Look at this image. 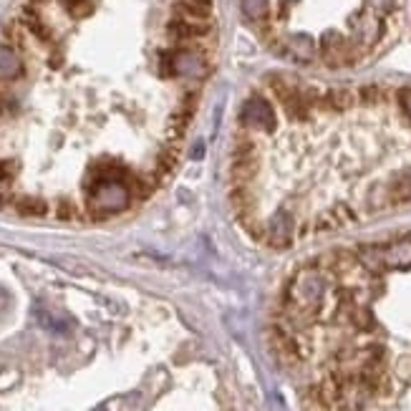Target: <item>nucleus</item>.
Masks as SVG:
<instances>
[{
	"mask_svg": "<svg viewBox=\"0 0 411 411\" xmlns=\"http://www.w3.org/2000/svg\"><path fill=\"white\" fill-rule=\"evenodd\" d=\"M175 56V74L190 81H205L212 74V63H210V54L205 48H187L177 46L172 48Z\"/></svg>",
	"mask_w": 411,
	"mask_h": 411,
	"instance_id": "obj_4",
	"label": "nucleus"
},
{
	"mask_svg": "<svg viewBox=\"0 0 411 411\" xmlns=\"http://www.w3.org/2000/svg\"><path fill=\"white\" fill-rule=\"evenodd\" d=\"M13 210L23 217H46L51 212V205L41 195H18L13 197Z\"/></svg>",
	"mask_w": 411,
	"mask_h": 411,
	"instance_id": "obj_8",
	"label": "nucleus"
},
{
	"mask_svg": "<svg viewBox=\"0 0 411 411\" xmlns=\"http://www.w3.org/2000/svg\"><path fill=\"white\" fill-rule=\"evenodd\" d=\"M192 157H195V159H199V157H202V144L195 146V154H192Z\"/></svg>",
	"mask_w": 411,
	"mask_h": 411,
	"instance_id": "obj_19",
	"label": "nucleus"
},
{
	"mask_svg": "<svg viewBox=\"0 0 411 411\" xmlns=\"http://www.w3.org/2000/svg\"><path fill=\"white\" fill-rule=\"evenodd\" d=\"M13 107H16V101L10 99V93H8V89H5V84L0 81V116L8 114Z\"/></svg>",
	"mask_w": 411,
	"mask_h": 411,
	"instance_id": "obj_17",
	"label": "nucleus"
},
{
	"mask_svg": "<svg viewBox=\"0 0 411 411\" xmlns=\"http://www.w3.org/2000/svg\"><path fill=\"white\" fill-rule=\"evenodd\" d=\"M18 21L23 23L28 36H33L41 46H51V43H54V28L48 25L46 18L41 16V8H36V5H31V3H25L23 8H21Z\"/></svg>",
	"mask_w": 411,
	"mask_h": 411,
	"instance_id": "obj_6",
	"label": "nucleus"
},
{
	"mask_svg": "<svg viewBox=\"0 0 411 411\" xmlns=\"http://www.w3.org/2000/svg\"><path fill=\"white\" fill-rule=\"evenodd\" d=\"M93 411H107V406H104V403H101V406H96V409Z\"/></svg>",
	"mask_w": 411,
	"mask_h": 411,
	"instance_id": "obj_20",
	"label": "nucleus"
},
{
	"mask_svg": "<svg viewBox=\"0 0 411 411\" xmlns=\"http://www.w3.org/2000/svg\"><path fill=\"white\" fill-rule=\"evenodd\" d=\"M177 162H179V144H175V142H167V144L159 149V154H157L154 177H157L159 182H162V179H167V177L177 169Z\"/></svg>",
	"mask_w": 411,
	"mask_h": 411,
	"instance_id": "obj_9",
	"label": "nucleus"
},
{
	"mask_svg": "<svg viewBox=\"0 0 411 411\" xmlns=\"http://www.w3.org/2000/svg\"><path fill=\"white\" fill-rule=\"evenodd\" d=\"M214 28L210 21H192V18L184 16H172L167 23V36L169 41H175L177 46H187L192 41L210 38Z\"/></svg>",
	"mask_w": 411,
	"mask_h": 411,
	"instance_id": "obj_5",
	"label": "nucleus"
},
{
	"mask_svg": "<svg viewBox=\"0 0 411 411\" xmlns=\"http://www.w3.org/2000/svg\"><path fill=\"white\" fill-rule=\"evenodd\" d=\"M157 184H159V179L154 177V172H146V175H131V179H129L131 197L149 199L154 195V190H157Z\"/></svg>",
	"mask_w": 411,
	"mask_h": 411,
	"instance_id": "obj_12",
	"label": "nucleus"
},
{
	"mask_svg": "<svg viewBox=\"0 0 411 411\" xmlns=\"http://www.w3.org/2000/svg\"><path fill=\"white\" fill-rule=\"evenodd\" d=\"M23 76V61L18 56L16 48H10L8 43L0 46V78L3 81H10V78H21Z\"/></svg>",
	"mask_w": 411,
	"mask_h": 411,
	"instance_id": "obj_10",
	"label": "nucleus"
},
{
	"mask_svg": "<svg viewBox=\"0 0 411 411\" xmlns=\"http://www.w3.org/2000/svg\"><path fill=\"white\" fill-rule=\"evenodd\" d=\"M3 41L10 48H16V51H25V46H28V31L23 28L21 21H8V23L3 25Z\"/></svg>",
	"mask_w": 411,
	"mask_h": 411,
	"instance_id": "obj_13",
	"label": "nucleus"
},
{
	"mask_svg": "<svg viewBox=\"0 0 411 411\" xmlns=\"http://www.w3.org/2000/svg\"><path fill=\"white\" fill-rule=\"evenodd\" d=\"M61 5L71 18H86L93 10L91 0H61Z\"/></svg>",
	"mask_w": 411,
	"mask_h": 411,
	"instance_id": "obj_15",
	"label": "nucleus"
},
{
	"mask_svg": "<svg viewBox=\"0 0 411 411\" xmlns=\"http://www.w3.org/2000/svg\"><path fill=\"white\" fill-rule=\"evenodd\" d=\"M129 205L131 192L126 182H86V212L93 220L124 212Z\"/></svg>",
	"mask_w": 411,
	"mask_h": 411,
	"instance_id": "obj_1",
	"label": "nucleus"
},
{
	"mask_svg": "<svg viewBox=\"0 0 411 411\" xmlns=\"http://www.w3.org/2000/svg\"><path fill=\"white\" fill-rule=\"evenodd\" d=\"M31 5H36V8H43V5H48V3H54V0H28Z\"/></svg>",
	"mask_w": 411,
	"mask_h": 411,
	"instance_id": "obj_18",
	"label": "nucleus"
},
{
	"mask_svg": "<svg viewBox=\"0 0 411 411\" xmlns=\"http://www.w3.org/2000/svg\"><path fill=\"white\" fill-rule=\"evenodd\" d=\"M54 214H56V217H58V220L71 222V220H76V217H78V207H76V202H74V199L61 197V199H58V202H56Z\"/></svg>",
	"mask_w": 411,
	"mask_h": 411,
	"instance_id": "obj_14",
	"label": "nucleus"
},
{
	"mask_svg": "<svg viewBox=\"0 0 411 411\" xmlns=\"http://www.w3.org/2000/svg\"><path fill=\"white\" fill-rule=\"evenodd\" d=\"M230 202H232V210H235L237 220L250 222L258 217V195L252 190V184H232L230 187Z\"/></svg>",
	"mask_w": 411,
	"mask_h": 411,
	"instance_id": "obj_7",
	"label": "nucleus"
},
{
	"mask_svg": "<svg viewBox=\"0 0 411 411\" xmlns=\"http://www.w3.org/2000/svg\"><path fill=\"white\" fill-rule=\"evenodd\" d=\"M298 214L293 207L282 205L278 212L265 220V237L263 243H267L270 247H278V250H285L298 240Z\"/></svg>",
	"mask_w": 411,
	"mask_h": 411,
	"instance_id": "obj_3",
	"label": "nucleus"
},
{
	"mask_svg": "<svg viewBox=\"0 0 411 411\" xmlns=\"http://www.w3.org/2000/svg\"><path fill=\"white\" fill-rule=\"evenodd\" d=\"M240 8H243V13L247 16V21H250L252 25L273 21V5H270V0H240Z\"/></svg>",
	"mask_w": 411,
	"mask_h": 411,
	"instance_id": "obj_11",
	"label": "nucleus"
},
{
	"mask_svg": "<svg viewBox=\"0 0 411 411\" xmlns=\"http://www.w3.org/2000/svg\"><path fill=\"white\" fill-rule=\"evenodd\" d=\"M159 74L164 78H175V56H172V51H162L159 54Z\"/></svg>",
	"mask_w": 411,
	"mask_h": 411,
	"instance_id": "obj_16",
	"label": "nucleus"
},
{
	"mask_svg": "<svg viewBox=\"0 0 411 411\" xmlns=\"http://www.w3.org/2000/svg\"><path fill=\"white\" fill-rule=\"evenodd\" d=\"M240 122L243 126L252 131H263V134H275L278 129V114H275L273 101L263 96V93H252L240 109Z\"/></svg>",
	"mask_w": 411,
	"mask_h": 411,
	"instance_id": "obj_2",
	"label": "nucleus"
}]
</instances>
